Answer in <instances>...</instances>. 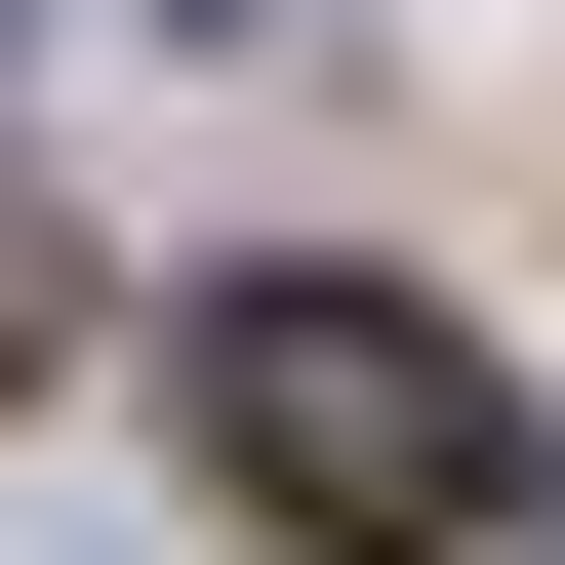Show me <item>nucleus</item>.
Listing matches in <instances>:
<instances>
[{"instance_id": "f257e3e1", "label": "nucleus", "mask_w": 565, "mask_h": 565, "mask_svg": "<svg viewBox=\"0 0 565 565\" xmlns=\"http://www.w3.org/2000/svg\"><path fill=\"white\" fill-rule=\"evenodd\" d=\"M202 484L323 565H445L484 484H525V404L445 364V282H202Z\"/></svg>"}, {"instance_id": "f03ea898", "label": "nucleus", "mask_w": 565, "mask_h": 565, "mask_svg": "<svg viewBox=\"0 0 565 565\" xmlns=\"http://www.w3.org/2000/svg\"><path fill=\"white\" fill-rule=\"evenodd\" d=\"M41 323H82V243H41V162H0V364H41Z\"/></svg>"}, {"instance_id": "7ed1b4c3", "label": "nucleus", "mask_w": 565, "mask_h": 565, "mask_svg": "<svg viewBox=\"0 0 565 565\" xmlns=\"http://www.w3.org/2000/svg\"><path fill=\"white\" fill-rule=\"evenodd\" d=\"M525 525H565V484H525Z\"/></svg>"}]
</instances>
